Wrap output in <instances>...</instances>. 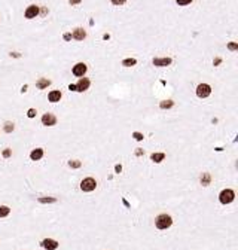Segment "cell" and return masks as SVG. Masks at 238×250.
I'll list each match as a JSON object with an SVG mask.
<instances>
[{"mask_svg":"<svg viewBox=\"0 0 238 250\" xmlns=\"http://www.w3.org/2000/svg\"><path fill=\"white\" fill-rule=\"evenodd\" d=\"M155 223H156V228H158V229H167V228L171 226L173 219H171V216H168V214H159V216L155 219Z\"/></svg>","mask_w":238,"mask_h":250,"instance_id":"cell-1","label":"cell"},{"mask_svg":"<svg viewBox=\"0 0 238 250\" xmlns=\"http://www.w3.org/2000/svg\"><path fill=\"white\" fill-rule=\"evenodd\" d=\"M95 186H97V182H95V179H92V177H86V179H83L82 183H80V189H82L83 192H92V191L95 189Z\"/></svg>","mask_w":238,"mask_h":250,"instance_id":"cell-2","label":"cell"},{"mask_svg":"<svg viewBox=\"0 0 238 250\" xmlns=\"http://www.w3.org/2000/svg\"><path fill=\"white\" fill-rule=\"evenodd\" d=\"M234 198H235V194H234L232 189H225V191H222L220 195H219V200H220L222 204H229V202L234 201Z\"/></svg>","mask_w":238,"mask_h":250,"instance_id":"cell-3","label":"cell"},{"mask_svg":"<svg viewBox=\"0 0 238 250\" xmlns=\"http://www.w3.org/2000/svg\"><path fill=\"white\" fill-rule=\"evenodd\" d=\"M211 94V88H210V85H207V83H201V85H198V88H196V95L199 97V98H205V97H208Z\"/></svg>","mask_w":238,"mask_h":250,"instance_id":"cell-4","label":"cell"},{"mask_svg":"<svg viewBox=\"0 0 238 250\" xmlns=\"http://www.w3.org/2000/svg\"><path fill=\"white\" fill-rule=\"evenodd\" d=\"M42 124L46 125V127H52V125H55V124H57L55 115H52V113H45V115L42 116Z\"/></svg>","mask_w":238,"mask_h":250,"instance_id":"cell-5","label":"cell"},{"mask_svg":"<svg viewBox=\"0 0 238 250\" xmlns=\"http://www.w3.org/2000/svg\"><path fill=\"white\" fill-rule=\"evenodd\" d=\"M37 15H39V6L30 5V6L27 8V11H26V18L31 20V18H36Z\"/></svg>","mask_w":238,"mask_h":250,"instance_id":"cell-6","label":"cell"},{"mask_svg":"<svg viewBox=\"0 0 238 250\" xmlns=\"http://www.w3.org/2000/svg\"><path fill=\"white\" fill-rule=\"evenodd\" d=\"M89 79L88 77H80V80L77 82V85H76V91H79V92H83V91H86L88 88H89Z\"/></svg>","mask_w":238,"mask_h":250,"instance_id":"cell-7","label":"cell"},{"mask_svg":"<svg viewBox=\"0 0 238 250\" xmlns=\"http://www.w3.org/2000/svg\"><path fill=\"white\" fill-rule=\"evenodd\" d=\"M42 247L46 249V250H55V249L58 247V241L51 240V238H46V240L42 241Z\"/></svg>","mask_w":238,"mask_h":250,"instance_id":"cell-8","label":"cell"},{"mask_svg":"<svg viewBox=\"0 0 238 250\" xmlns=\"http://www.w3.org/2000/svg\"><path fill=\"white\" fill-rule=\"evenodd\" d=\"M86 72V66L83 63H77L74 67H73V75L74 76H83Z\"/></svg>","mask_w":238,"mask_h":250,"instance_id":"cell-9","label":"cell"},{"mask_svg":"<svg viewBox=\"0 0 238 250\" xmlns=\"http://www.w3.org/2000/svg\"><path fill=\"white\" fill-rule=\"evenodd\" d=\"M153 64L158 66V67H165V66L171 64V58H155Z\"/></svg>","mask_w":238,"mask_h":250,"instance_id":"cell-10","label":"cell"},{"mask_svg":"<svg viewBox=\"0 0 238 250\" xmlns=\"http://www.w3.org/2000/svg\"><path fill=\"white\" fill-rule=\"evenodd\" d=\"M48 100H49L51 103L60 101V100H61V92H60V91H51V92L48 94Z\"/></svg>","mask_w":238,"mask_h":250,"instance_id":"cell-11","label":"cell"},{"mask_svg":"<svg viewBox=\"0 0 238 250\" xmlns=\"http://www.w3.org/2000/svg\"><path fill=\"white\" fill-rule=\"evenodd\" d=\"M73 37H74L76 40H83V39L86 37V31H85L83 29H76V30L73 31Z\"/></svg>","mask_w":238,"mask_h":250,"instance_id":"cell-12","label":"cell"},{"mask_svg":"<svg viewBox=\"0 0 238 250\" xmlns=\"http://www.w3.org/2000/svg\"><path fill=\"white\" fill-rule=\"evenodd\" d=\"M43 156V149H40V148H37V149H34L31 154H30V158L33 159V161H39L40 158Z\"/></svg>","mask_w":238,"mask_h":250,"instance_id":"cell-13","label":"cell"},{"mask_svg":"<svg viewBox=\"0 0 238 250\" xmlns=\"http://www.w3.org/2000/svg\"><path fill=\"white\" fill-rule=\"evenodd\" d=\"M49 85H51V80H49V79H46V77L39 79V80H37V83H36V86H37L39 89H45V88H48Z\"/></svg>","mask_w":238,"mask_h":250,"instance_id":"cell-14","label":"cell"},{"mask_svg":"<svg viewBox=\"0 0 238 250\" xmlns=\"http://www.w3.org/2000/svg\"><path fill=\"white\" fill-rule=\"evenodd\" d=\"M11 213V208L6 205H0V217H6Z\"/></svg>","mask_w":238,"mask_h":250,"instance_id":"cell-15","label":"cell"},{"mask_svg":"<svg viewBox=\"0 0 238 250\" xmlns=\"http://www.w3.org/2000/svg\"><path fill=\"white\" fill-rule=\"evenodd\" d=\"M164 158H165V155H164V154H153V155L150 156V159H152L153 162H161Z\"/></svg>","mask_w":238,"mask_h":250,"instance_id":"cell-16","label":"cell"},{"mask_svg":"<svg viewBox=\"0 0 238 250\" xmlns=\"http://www.w3.org/2000/svg\"><path fill=\"white\" fill-rule=\"evenodd\" d=\"M173 101L171 100H164V101H161V104H159V107L161 109H170V107H173Z\"/></svg>","mask_w":238,"mask_h":250,"instance_id":"cell-17","label":"cell"},{"mask_svg":"<svg viewBox=\"0 0 238 250\" xmlns=\"http://www.w3.org/2000/svg\"><path fill=\"white\" fill-rule=\"evenodd\" d=\"M136 63H137V61H136L134 58H127V60H124V61H122V64H124L125 67H131V66H134Z\"/></svg>","mask_w":238,"mask_h":250,"instance_id":"cell-18","label":"cell"},{"mask_svg":"<svg viewBox=\"0 0 238 250\" xmlns=\"http://www.w3.org/2000/svg\"><path fill=\"white\" fill-rule=\"evenodd\" d=\"M201 182H202L204 186H207V185L210 183V174H208V173H204L202 177H201Z\"/></svg>","mask_w":238,"mask_h":250,"instance_id":"cell-19","label":"cell"},{"mask_svg":"<svg viewBox=\"0 0 238 250\" xmlns=\"http://www.w3.org/2000/svg\"><path fill=\"white\" fill-rule=\"evenodd\" d=\"M5 131H6V133L14 131V124H12V122H6V124H5Z\"/></svg>","mask_w":238,"mask_h":250,"instance_id":"cell-20","label":"cell"},{"mask_svg":"<svg viewBox=\"0 0 238 250\" xmlns=\"http://www.w3.org/2000/svg\"><path fill=\"white\" fill-rule=\"evenodd\" d=\"M69 165H70L72 168H79L82 164H80V161H69Z\"/></svg>","mask_w":238,"mask_h":250,"instance_id":"cell-21","label":"cell"},{"mask_svg":"<svg viewBox=\"0 0 238 250\" xmlns=\"http://www.w3.org/2000/svg\"><path fill=\"white\" fill-rule=\"evenodd\" d=\"M39 202H42V204H46V202H55V198H39Z\"/></svg>","mask_w":238,"mask_h":250,"instance_id":"cell-22","label":"cell"},{"mask_svg":"<svg viewBox=\"0 0 238 250\" xmlns=\"http://www.w3.org/2000/svg\"><path fill=\"white\" fill-rule=\"evenodd\" d=\"M192 2V0H177V5L179 6H186V5H189Z\"/></svg>","mask_w":238,"mask_h":250,"instance_id":"cell-23","label":"cell"},{"mask_svg":"<svg viewBox=\"0 0 238 250\" xmlns=\"http://www.w3.org/2000/svg\"><path fill=\"white\" fill-rule=\"evenodd\" d=\"M27 116H28V118H34V116H36V110H34V109H30L28 113H27Z\"/></svg>","mask_w":238,"mask_h":250,"instance_id":"cell-24","label":"cell"},{"mask_svg":"<svg viewBox=\"0 0 238 250\" xmlns=\"http://www.w3.org/2000/svg\"><path fill=\"white\" fill-rule=\"evenodd\" d=\"M133 137H134L136 140H143V134H140V133H134Z\"/></svg>","mask_w":238,"mask_h":250,"instance_id":"cell-25","label":"cell"},{"mask_svg":"<svg viewBox=\"0 0 238 250\" xmlns=\"http://www.w3.org/2000/svg\"><path fill=\"white\" fill-rule=\"evenodd\" d=\"M112 3L119 6V5H124V3H125V0H112Z\"/></svg>","mask_w":238,"mask_h":250,"instance_id":"cell-26","label":"cell"},{"mask_svg":"<svg viewBox=\"0 0 238 250\" xmlns=\"http://www.w3.org/2000/svg\"><path fill=\"white\" fill-rule=\"evenodd\" d=\"M228 48H229L231 51H235V49H238V45H237V43H229Z\"/></svg>","mask_w":238,"mask_h":250,"instance_id":"cell-27","label":"cell"},{"mask_svg":"<svg viewBox=\"0 0 238 250\" xmlns=\"http://www.w3.org/2000/svg\"><path fill=\"white\" fill-rule=\"evenodd\" d=\"M3 156H5V158H8V156H11V151H9V149H6V151L3 152Z\"/></svg>","mask_w":238,"mask_h":250,"instance_id":"cell-28","label":"cell"},{"mask_svg":"<svg viewBox=\"0 0 238 250\" xmlns=\"http://www.w3.org/2000/svg\"><path fill=\"white\" fill-rule=\"evenodd\" d=\"M69 89L70 91H76V85H69Z\"/></svg>","mask_w":238,"mask_h":250,"instance_id":"cell-29","label":"cell"},{"mask_svg":"<svg viewBox=\"0 0 238 250\" xmlns=\"http://www.w3.org/2000/svg\"><path fill=\"white\" fill-rule=\"evenodd\" d=\"M121 170H122V167H121V165H116V171H118V173L121 171Z\"/></svg>","mask_w":238,"mask_h":250,"instance_id":"cell-30","label":"cell"},{"mask_svg":"<svg viewBox=\"0 0 238 250\" xmlns=\"http://www.w3.org/2000/svg\"><path fill=\"white\" fill-rule=\"evenodd\" d=\"M80 0H72V3H79Z\"/></svg>","mask_w":238,"mask_h":250,"instance_id":"cell-31","label":"cell"}]
</instances>
